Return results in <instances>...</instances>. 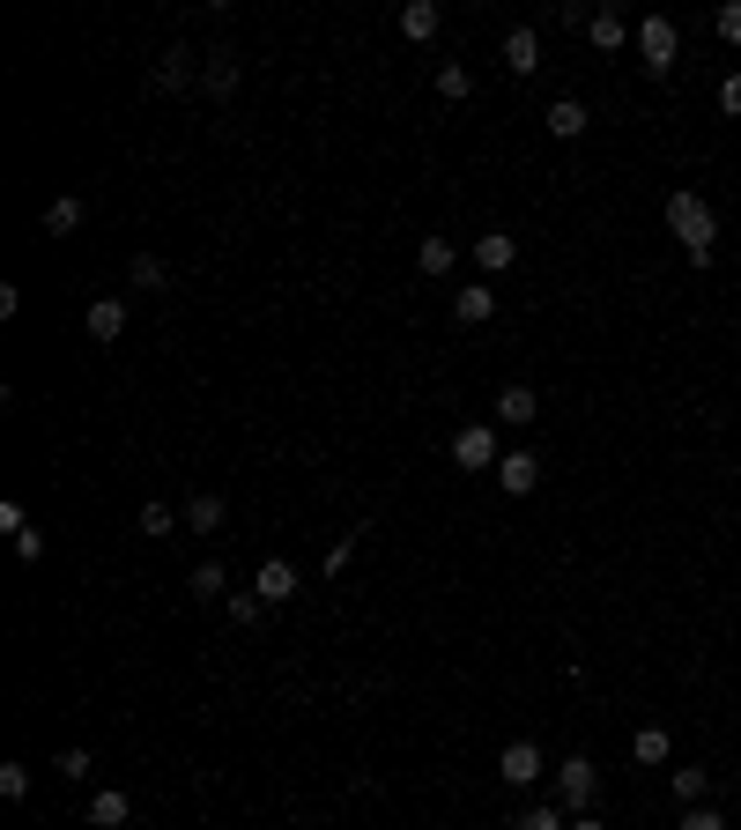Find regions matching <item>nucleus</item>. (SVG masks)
Wrapping results in <instances>:
<instances>
[{
  "mask_svg": "<svg viewBox=\"0 0 741 830\" xmlns=\"http://www.w3.org/2000/svg\"><path fill=\"white\" fill-rule=\"evenodd\" d=\"M668 230H675V246L689 252L697 268H711V230H719V223H711V208L689 193V185H675V193H668Z\"/></svg>",
  "mask_w": 741,
  "mask_h": 830,
  "instance_id": "1",
  "label": "nucleus"
},
{
  "mask_svg": "<svg viewBox=\"0 0 741 830\" xmlns=\"http://www.w3.org/2000/svg\"><path fill=\"white\" fill-rule=\"evenodd\" d=\"M593 794H601V771H593L586 757H563V764H556V808H563V816H586Z\"/></svg>",
  "mask_w": 741,
  "mask_h": 830,
  "instance_id": "2",
  "label": "nucleus"
},
{
  "mask_svg": "<svg viewBox=\"0 0 741 830\" xmlns=\"http://www.w3.org/2000/svg\"><path fill=\"white\" fill-rule=\"evenodd\" d=\"M675 23L668 15H638V60H646V75H668L675 67Z\"/></svg>",
  "mask_w": 741,
  "mask_h": 830,
  "instance_id": "3",
  "label": "nucleus"
},
{
  "mask_svg": "<svg viewBox=\"0 0 741 830\" xmlns=\"http://www.w3.org/2000/svg\"><path fill=\"white\" fill-rule=\"evenodd\" d=\"M542 749H534V741H504V757H497V778H504V786H534V778H542Z\"/></svg>",
  "mask_w": 741,
  "mask_h": 830,
  "instance_id": "4",
  "label": "nucleus"
},
{
  "mask_svg": "<svg viewBox=\"0 0 741 830\" xmlns=\"http://www.w3.org/2000/svg\"><path fill=\"white\" fill-rule=\"evenodd\" d=\"M453 461H460V467H497V461H504V453H497V431H490V423L453 431Z\"/></svg>",
  "mask_w": 741,
  "mask_h": 830,
  "instance_id": "5",
  "label": "nucleus"
},
{
  "mask_svg": "<svg viewBox=\"0 0 741 830\" xmlns=\"http://www.w3.org/2000/svg\"><path fill=\"white\" fill-rule=\"evenodd\" d=\"M534 482H542V461H534L526 445L497 461V490H504V497H534Z\"/></svg>",
  "mask_w": 741,
  "mask_h": 830,
  "instance_id": "6",
  "label": "nucleus"
},
{
  "mask_svg": "<svg viewBox=\"0 0 741 830\" xmlns=\"http://www.w3.org/2000/svg\"><path fill=\"white\" fill-rule=\"evenodd\" d=\"M475 268H482V275L520 268V238H512V230H482V238H475Z\"/></svg>",
  "mask_w": 741,
  "mask_h": 830,
  "instance_id": "7",
  "label": "nucleus"
},
{
  "mask_svg": "<svg viewBox=\"0 0 741 830\" xmlns=\"http://www.w3.org/2000/svg\"><path fill=\"white\" fill-rule=\"evenodd\" d=\"M252 593H260L267 609H282V601L297 593V564H282V556H267V564H260V579H252Z\"/></svg>",
  "mask_w": 741,
  "mask_h": 830,
  "instance_id": "8",
  "label": "nucleus"
},
{
  "mask_svg": "<svg viewBox=\"0 0 741 830\" xmlns=\"http://www.w3.org/2000/svg\"><path fill=\"white\" fill-rule=\"evenodd\" d=\"M504 67H512L520 82L534 75V67H542V37L526 31V23H520V31H504Z\"/></svg>",
  "mask_w": 741,
  "mask_h": 830,
  "instance_id": "9",
  "label": "nucleus"
},
{
  "mask_svg": "<svg viewBox=\"0 0 741 830\" xmlns=\"http://www.w3.org/2000/svg\"><path fill=\"white\" fill-rule=\"evenodd\" d=\"M82 327H90V341H119L126 334V305L119 297H96V305L82 311Z\"/></svg>",
  "mask_w": 741,
  "mask_h": 830,
  "instance_id": "10",
  "label": "nucleus"
},
{
  "mask_svg": "<svg viewBox=\"0 0 741 830\" xmlns=\"http://www.w3.org/2000/svg\"><path fill=\"white\" fill-rule=\"evenodd\" d=\"M534 416H542V400H534V386H504V394H497V423H512V431H526Z\"/></svg>",
  "mask_w": 741,
  "mask_h": 830,
  "instance_id": "11",
  "label": "nucleus"
},
{
  "mask_svg": "<svg viewBox=\"0 0 741 830\" xmlns=\"http://www.w3.org/2000/svg\"><path fill=\"white\" fill-rule=\"evenodd\" d=\"M586 37H593V53H616L623 37H630V23H623V8H593V15H586Z\"/></svg>",
  "mask_w": 741,
  "mask_h": 830,
  "instance_id": "12",
  "label": "nucleus"
},
{
  "mask_svg": "<svg viewBox=\"0 0 741 830\" xmlns=\"http://www.w3.org/2000/svg\"><path fill=\"white\" fill-rule=\"evenodd\" d=\"M490 311H497V289H490V282H467L460 297H453V319H460V327H482Z\"/></svg>",
  "mask_w": 741,
  "mask_h": 830,
  "instance_id": "13",
  "label": "nucleus"
},
{
  "mask_svg": "<svg viewBox=\"0 0 741 830\" xmlns=\"http://www.w3.org/2000/svg\"><path fill=\"white\" fill-rule=\"evenodd\" d=\"M126 816H134V800H126L119 786H96V794H90V823L96 830H119Z\"/></svg>",
  "mask_w": 741,
  "mask_h": 830,
  "instance_id": "14",
  "label": "nucleus"
},
{
  "mask_svg": "<svg viewBox=\"0 0 741 830\" xmlns=\"http://www.w3.org/2000/svg\"><path fill=\"white\" fill-rule=\"evenodd\" d=\"M401 37L408 45H431L437 37V0H408L401 8Z\"/></svg>",
  "mask_w": 741,
  "mask_h": 830,
  "instance_id": "15",
  "label": "nucleus"
},
{
  "mask_svg": "<svg viewBox=\"0 0 741 830\" xmlns=\"http://www.w3.org/2000/svg\"><path fill=\"white\" fill-rule=\"evenodd\" d=\"M549 134L556 141H579V134H586V104H579V96H556L549 104Z\"/></svg>",
  "mask_w": 741,
  "mask_h": 830,
  "instance_id": "16",
  "label": "nucleus"
},
{
  "mask_svg": "<svg viewBox=\"0 0 741 830\" xmlns=\"http://www.w3.org/2000/svg\"><path fill=\"white\" fill-rule=\"evenodd\" d=\"M82 230V201L60 193V201H45V238H75Z\"/></svg>",
  "mask_w": 741,
  "mask_h": 830,
  "instance_id": "17",
  "label": "nucleus"
},
{
  "mask_svg": "<svg viewBox=\"0 0 741 830\" xmlns=\"http://www.w3.org/2000/svg\"><path fill=\"white\" fill-rule=\"evenodd\" d=\"M415 268H423V275H453V268H460V246H453V238H423V246H415Z\"/></svg>",
  "mask_w": 741,
  "mask_h": 830,
  "instance_id": "18",
  "label": "nucleus"
},
{
  "mask_svg": "<svg viewBox=\"0 0 741 830\" xmlns=\"http://www.w3.org/2000/svg\"><path fill=\"white\" fill-rule=\"evenodd\" d=\"M201 90H208V96H230V90H238V53H208V67H201Z\"/></svg>",
  "mask_w": 741,
  "mask_h": 830,
  "instance_id": "19",
  "label": "nucleus"
},
{
  "mask_svg": "<svg viewBox=\"0 0 741 830\" xmlns=\"http://www.w3.org/2000/svg\"><path fill=\"white\" fill-rule=\"evenodd\" d=\"M668 749H675L668 727H638V735H630V757H638V764H668Z\"/></svg>",
  "mask_w": 741,
  "mask_h": 830,
  "instance_id": "20",
  "label": "nucleus"
},
{
  "mask_svg": "<svg viewBox=\"0 0 741 830\" xmlns=\"http://www.w3.org/2000/svg\"><path fill=\"white\" fill-rule=\"evenodd\" d=\"M185 60H193V53H185V45H171V53L156 60V75H149V82H156V90H185V75H193Z\"/></svg>",
  "mask_w": 741,
  "mask_h": 830,
  "instance_id": "21",
  "label": "nucleus"
},
{
  "mask_svg": "<svg viewBox=\"0 0 741 830\" xmlns=\"http://www.w3.org/2000/svg\"><path fill=\"white\" fill-rule=\"evenodd\" d=\"M193 601H230V579H223V564H193Z\"/></svg>",
  "mask_w": 741,
  "mask_h": 830,
  "instance_id": "22",
  "label": "nucleus"
},
{
  "mask_svg": "<svg viewBox=\"0 0 741 830\" xmlns=\"http://www.w3.org/2000/svg\"><path fill=\"white\" fill-rule=\"evenodd\" d=\"M668 786H675V800H682V808H705V794H711V771H697V764H689V771H675Z\"/></svg>",
  "mask_w": 741,
  "mask_h": 830,
  "instance_id": "23",
  "label": "nucleus"
},
{
  "mask_svg": "<svg viewBox=\"0 0 741 830\" xmlns=\"http://www.w3.org/2000/svg\"><path fill=\"white\" fill-rule=\"evenodd\" d=\"M185 526H193V534H216L223 526V497H193V504H185Z\"/></svg>",
  "mask_w": 741,
  "mask_h": 830,
  "instance_id": "24",
  "label": "nucleus"
},
{
  "mask_svg": "<svg viewBox=\"0 0 741 830\" xmlns=\"http://www.w3.org/2000/svg\"><path fill=\"white\" fill-rule=\"evenodd\" d=\"M512 830H571V823H563V808L534 800V808H520V823H512Z\"/></svg>",
  "mask_w": 741,
  "mask_h": 830,
  "instance_id": "25",
  "label": "nucleus"
},
{
  "mask_svg": "<svg viewBox=\"0 0 741 830\" xmlns=\"http://www.w3.org/2000/svg\"><path fill=\"white\" fill-rule=\"evenodd\" d=\"M126 275H134V289H163V275H171V268H163L156 252H134V268H126Z\"/></svg>",
  "mask_w": 741,
  "mask_h": 830,
  "instance_id": "26",
  "label": "nucleus"
},
{
  "mask_svg": "<svg viewBox=\"0 0 741 830\" xmlns=\"http://www.w3.org/2000/svg\"><path fill=\"white\" fill-rule=\"evenodd\" d=\"M437 96L467 104V96H475V75H467V67H437Z\"/></svg>",
  "mask_w": 741,
  "mask_h": 830,
  "instance_id": "27",
  "label": "nucleus"
},
{
  "mask_svg": "<svg viewBox=\"0 0 741 830\" xmlns=\"http://www.w3.org/2000/svg\"><path fill=\"white\" fill-rule=\"evenodd\" d=\"M185 512H171V504H141V534H179Z\"/></svg>",
  "mask_w": 741,
  "mask_h": 830,
  "instance_id": "28",
  "label": "nucleus"
},
{
  "mask_svg": "<svg viewBox=\"0 0 741 830\" xmlns=\"http://www.w3.org/2000/svg\"><path fill=\"white\" fill-rule=\"evenodd\" d=\"M260 609H267L260 593H230V601H223V615H230V623H260Z\"/></svg>",
  "mask_w": 741,
  "mask_h": 830,
  "instance_id": "29",
  "label": "nucleus"
},
{
  "mask_svg": "<svg viewBox=\"0 0 741 830\" xmlns=\"http://www.w3.org/2000/svg\"><path fill=\"white\" fill-rule=\"evenodd\" d=\"M0 794H8V800L31 794V764H0Z\"/></svg>",
  "mask_w": 741,
  "mask_h": 830,
  "instance_id": "30",
  "label": "nucleus"
},
{
  "mask_svg": "<svg viewBox=\"0 0 741 830\" xmlns=\"http://www.w3.org/2000/svg\"><path fill=\"white\" fill-rule=\"evenodd\" d=\"M53 771H60V778H90V749H60Z\"/></svg>",
  "mask_w": 741,
  "mask_h": 830,
  "instance_id": "31",
  "label": "nucleus"
},
{
  "mask_svg": "<svg viewBox=\"0 0 741 830\" xmlns=\"http://www.w3.org/2000/svg\"><path fill=\"white\" fill-rule=\"evenodd\" d=\"M349 556H356V534H341L334 549H327V579H341V571H349Z\"/></svg>",
  "mask_w": 741,
  "mask_h": 830,
  "instance_id": "32",
  "label": "nucleus"
},
{
  "mask_svg": "<svg viewBox=\"0 0 741 830\" xmlns=\"http://www.w3.org/2000/svg\"><path fill=\"white\" fill-rule=\"evenodd\" d=\"M15 556H23V564H37V556H45V534H37V526H23V534H15Z\"/></svg>",
  "mask_w": 741,
  "mask_h": 830,
  "instance_id": "33",
  "label": "nucleus"
},
{
  "mask_svg": "<svg viewBox=\"0 0 741 830\" xmlns=\"http://www.w3.org/2000/svg\"><path fill=\"white\" fill-rule=\"evenodd\" d=\"M719 37H727V45H741V0H727V8H719Z\"/></svg>",
  "mask_w": 741,
  "mask_h": 830,
  "instance_id": "34",
  "label": "nucleus"
},
{
  "mask_svg": "<svg viewBox=\"0 0 741 830\" xmlns=\"http://www.w3.org/2000/svg\"><path fill=\"white\" fill-rule=\"evenodd\" d=\"M719 112H727V120H741V75H727V82H719Z\"/></svg>",
  "mask_w": 741,
  "mask_h": 830,
  "instance_id": "35",
  "label": "nucleus"
},
{
  "mask_svg": "<svg viewBox=\"0 0 741 830\" xmlns=\"http://www.w3.org/2000/svg\"><path fill=\"white\" fill-rule=\"evenodd\" d=\"M682 830H727V823H719L711 808H689V816H682Z\"/></svg>",
  "mask_w": 741,
  "mask_h": 830,
  "instance_id": "36",
  "label": "nucleus"
},
{
  "mask_svg": "<svg viewBox=\"0 0 741 830\" xmlns=\"http://www.w3.org/2000/svg\"><path fill=\"white\" fill-rule=\"evenodd\" d=\"M571 830H601V823H593V816H571Z\"/></svg>",
  "mask_w": 741,
  "mask_h": 830,
  "instance_id": "37",
  "label": "nucleus"
}]
</instances>
